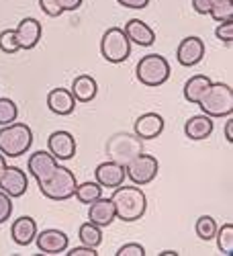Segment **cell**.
Wrapping results in <instances>:
<instances>
[{
  "mask_svg": "<svg viewBox=\"0 0 233 256\" xmlns=\"http://www.w3.org/2000/svg\"><path fill=\"white\" fill-rule=\"evenodd\" d=\"M111 201L115 205V216L121 222L131 224L145 216L147 197L137 184L135 186H123V184L117 186Z\"/></svg>",
  "mask_w": 233,
  "mask_h": 256,
  "instance_id": "1",
  "label": "cell"
},
{
  "mask_svg": "<svg viewBox=\"0 0 233 256\" xmlns=\"http://www.w3.org/2000/svg\"><path fill=\"white\" fill-rule=\"evenodd\" d=\"M197 104L211 119L229 117L233 113V88L223 82H211V86Z\"/></svg>",
  "mask_w": 233,
  "mask_h": 256,
  "instance_id": "2",
  "label": "cell"
},
{
  "mask_svg": "<svg viewBox=\"0 0 233 256\" xmlns=\"http://www.w3.org/2000/svg\"><path fill=\"white\" fill-rule=\"evenodd\" d=\"M33 132L27 123H10L0 130V154L6 158H18L31 150Z\"/></svg>",
  "mask_w": 233,
  "mask_h": 256,
  "instance_id": "3",
  "label": "cell"
},
{
  "mask_svg": "<svg viewBox=\"0 0 233 256\" xmlns=\"http://www.w3.org/2000/svg\"><path fill=\"white\" fill-rule=\"evenodd\" d=\"M76 184L78 182H76V176L72 170L57 164L55 172L45 182H39V190H41V195L49 201H68L76 193Z\"/></svg>",
  "mask_w": 233,
  "mask_h": 256,
  "instance_id": "4",
  "label": "cell"
},
{
  "mask_svg": "<svg viewBox=\"0 0 233 256\" xmlns=\"http://www.w3.org/2000/svg\"><path fill=\"white\" fill-rule=\"evenodd\" d=\"M135 74L143 86L156 88V86L166 84L168 78H170V64H168V60L160 54H147L139 60Z\"/></svg>",
  "mask_w": 233,
  "mask_h": 256,
  "instance_id": "5",
  "label": "cell"
},
{
  "mask_svg": "<svg viewBox=\"0 0 233 256\" xmlns=\"http://www.w3.org/2000/svg\"><path fill=\"white\" fill-rule=\"evenodd\" d=\"M100 54L109 64H121L131 56V41L121 27H111L100 39Z\"/></svg>",
  "mask_w": 233,
  "mask_h": 256,
  "instance_id": "6",
  "label": "cell"
},
{
  "mask_svg": "<svg viewBox=\"0 0 233 256\" xmlns=\"http://www.w3.org/2000/svg\"><path fill=\"white\" fill-rule=\"evenodd\" d=\"M141 152H143V140H139L135 134H117L107 144L109 160L119 162L123 166H127Z\"/></svg>",
  "mask_w": 233,
  "mask_h": 256,
  "instance_id": "7",
  "label": "cell"
},
{
  "mask_svg": "<svg viewBox=\"0 0 233 256\" xmlns=\"http://www.w3.org/2000/svg\"><path fill=\"white\" fill-rule=\"evenodd\" d=\"M127 170V176H129V180L137 186H145V184H150L156 176H158V170H160V162L156 156L152 154H139L135 156L129 164L125 166Z\"/></svg>",
  "mask_w": 233,
  "mask_h": 256,
  "instance_id": "8",
  "label": "cell"
},
{
  "mask_svg": "<svg viewBox=\"0 0 233 256\" xmlns=\"http://www.w3.org/2000/svg\"><path fill=\"white\" fill-rule=\"evenodd\" d=\"M27 188H29V178L25 170H20L18 166H6L2 176H0V190H4L10 199H18L27 193Z\"/></svg>",
  "mask_w": 233,
  "mask_h": 256,
  "instance_id": "9",
  "label": "cell"
},
{
  "mask_svg": "<svg viewBox=\"0 0 233 256\" xmlns=\"http://www.w3.org/2000/svg\"><path fill=\"white\" fill-rule=\"evenodd\" d=\"M205 58V41L201 37H184L180 41V46L176 50V60L180 66L190 68V66H197L201 64Z\"/></svg>",
  "mask_w": 233,
  "mask_h": 256,
  "instance_id": "10",
  "label": "cell"
},
{
  "mask_svg": "<svg viewBox=\"0 0 233 256\" xmlns=\"http://www.w3.org/2000/svg\"><path fill=\"white\" fill-rule=\"evenodd\" d=\"M125 176H127L125 166L119 164V162H113V160L98 164L96 170H94V178H96V182L102 188H117V186H121L125 182Z\"/></svg>",
  "mask_w": 233,
  "mask_h": 256,
  "instance_id": "11",
  "label": "cell"
},
{
  "mask_svg": "<svg viewBox=\"0 0 233 256\" xmlns=\"http://www.w3.org/2000/svg\"><path fill=\"white\" fill-rule=\"evenodd\" d=\"M47 152L55 160H72L76 154V138L70 132H53L47 138Z\"/></svg>",
  "mask_w": 233,
  "mask_h": 256,
  "instance_id": "12",
  "label": "cell"
},
{
  "mask_svg": "<svg viewBox=\"0 0 233 256\" xmlns=\"http://www.w3.org/2000/svg\"><path fill=\"white\" fill-rule=\"evenodd\" d=\"M57 168V160L49 152H33L27 160V170L37 182H45Z\"/></svg>",
  "mask_w": 233,
  "mask_h": 256,
  "instance_id": "13",
  "label": "cell"
},
{
  "mask_svg": "<svg viewBox=\"0 0 233 256\" xmlns=\"http://www.w3.org/2000/svg\"><path fill=\"white\" fill-rule=\"evenodd\" d=\"M35 242H37L39 252H43V254H63L70 244L68 236L59 230H43L35 236Z\"/></svg>",
  "mask_w": 233,
  "mask_h": 256,
  "instance_id": "14",
  "label": "cell"
},
{
  "mask_svg": "<svg viewBox=\"0 0 233 256\" xmlns=\"http://www.w3.org/2000/svg\"><path fill=\"white\" fill-rule=\"evenodd\" d=\"M14 33H16L20 50H33L39 44L41 33H43V27H41V23H39L37 18L27 16V18H23L18 23V27L14 29Z\"/></svg>",
  "mask_w": 233,
  "mask_h": 256,
  "instance_id": "15",
  "label": "cell"
},
{
  "mask_svg": "<svg viewBox=\"0 0 233 256\" xmlns=\"http://www.w3.org/2000/svg\"><path fill=\"white\" fill-rule=\"evenodd\" d=\"M123 31H125L127 39H129L131 44H137L141 48H150V46H154V41H156V31L147 23H143L141 18L127 20Z\"/></svg>",
  "mask_w": 233,
  "mask_h": 256,
  "instance_id": "16",
  "label": "cell"
},
{
  "mask_svg": "<svg viewBox=\"0 0 233 256\" xmlns=\"http://www.w3.org/2000/svg\"><path fill=\"white\" fill-rule=\"evenodd\" d=\"M88 220H90V224H94L98 228H109L117 220L113 201L104 199V197H98L96 201H92L88 205Z\"/></svg>",
  "mask_w": 233,
  "mask_h": 256,
  "instance_id": "17",
  "label": "cell"
},
{
  "mask_svg": "<svg viewBox=\"0 0 233 256\" xmlns=\"http://www.w3.org/2000/svg\"><path fill=\"white\" fill-rule=\"evenodd\" d=\"M133 132L139 140H156L164 132V117L158 113H145L135 121Z\"/></svg>",
  "mask_w": 233,
  "mask_h": 256,
  "instance_id": "18",
  "label": "cell"
},
{
  "mask_svg": "<svg viewBox=\"0 0 233 256\" xmlns=\"http://www.w3.org/2000/svg\"><path fill=\"white\" fill-rule=\"evenodd\" d=\"M47 106L51 113H55L59 117H68L76 109V98L72 96V92L68 88H53L47 94Z\"/></svg>",
  "mask_w": 233,
  "mask_h": 256,
  "instance_id": "19",
  "label": "cell"
},
{
  "mask_svg": "<svg viewBox=\"0 0 233 256\" xmlns=\"http://www.w3.org/2000/svg\"><path fill=\"white\" fill-rule=\"evenodd\" d=\"M10 236H12V242L18 244V246H29L35 236H37V222L29 216H23L12 222L10 226Z\"/></svg>",
  "mask_w": 233,
  "mask_h": 256,
  "instance_id": "20",
  "label": "cell"
},
{
  "mask_svg": "<svg viewBox=\"0 0 233 256\" xmlns=\"http://www.w3.org/2000/svg\"><path fill=\"white\" fill-rule=\"evenodd\" d=\"M184 134L188 140H195V142H201V140H207L211 134H213V119L209 115H195L190 117L186 123H184Z\"/></svg>",
  "mask_w": 233,
  "mask_h": 256,
  "instance_id": "21",
  "label": "cell"
},
{
  "mask_svg": "<svg viewBox=\"0 0 233 256\" xmlns=\"http://www.w3.org/2000/svg\"><path fill=\"white\" fill-rule=\"evenodd\" d=\"M70 92L76 98V102H90L96 96V92H98V84H96V80L92 76L80 74V76L74 78Z\"/></svg>",
  "mask_w": 233,
  "mask_h": 256,
  "instance_id": "22",
  "label": "cell"
},
{
  "mask_svg": "<svg viewBox=\"0 0 233 256\" xmlns=\"http://www.w3.org/2000/svg\"><path fill=\"white\" fill-rule=\"evenodd\" d=\"M209 86H211V78L205 76V74H197L190 80H186V84H184V98L188 102L197 104L201 100V96L207 92Z\"/></svg>",
  "mask_w": 233,
  "mask_h": 256,
  "instance_id": "23",
  "label": "cell"
},
{
  "mask_svg": "<svg viewBox=\"0 0 233 256\" xmlns=\"http://www.w3.org/2000/svg\"><path fill=\"white\" fill-rule=\"evenodd\" d=\"M74 197L80 201V203H84V205H90L92 201H96L98 197H102V186L94 180V182H82V184H76V193H74Z\"/></svg>",
  "mask_w": 233,
  "mask_h": 256,
  "instance_id": "24",
  "label": "cell"
},
{
  "mask_svg": "<svg viewBox=\"0 0 233 256\" xmlns=\"http://www.w3.org/2000/svg\"><path fill=\"white\" fill-rule=\"evenodd\" d=\"M78 238L84 246H90V248H98L102 244V232L98 226L86 222V224H82L80 230H78Z\"/></svg>",
  "mask_w": 233,
  "mask_h": 256,
  "instance_id": "25",
  "label": "cell"
},
{
  "mask_svg": "<svg viewBox=\"0 0 233 256\" xmlns=\"http://www.w3.org/2000/svg\"><path fill=\"white\" fill-rule=\"evenodd\" d=\"M209 14L213 16V20H217V23L231 20L233 18V2L231 0H211Z\"/></svg>",
  "mask_w": 233,
  "mask_h": 256,
  "instance_id": "26",
  "label": "cell"
},
{
  "mask_svg": "<svg viewBox=\"0 0 233 256\" xmlns=\"http://www.w3.org/2000/svg\"><path fill=\"white\" fill-rule=\"evenodd\" d=\"M215 240H217V248L223 254H233V224H223L221 228H217L215 234Z\"/></svg>",
  "mask_w": 233,
  "mask_h": 256,
  "instance_id": "27",
  "label": "cell"
},
{
  "mask_svg": "<svg viewBox=\"0 0 233 256\" xmlns=\"http://www.w3.org/2000/svg\"><path fill=\"white\" fill-rule=\"evenodd\" d=\"M195 230H197V236H199L201 240L209 242V240H215V234H217V224H215V220L211 218V216H201V218L197 220Z\"/></svg>",
  "mask_w": 233,
  "mask_h": 256,
  "instance_id": "28",
  "label": "cell"
},
{
  "mask_svg": "<svg viewBox=\"0 0 233 256\" xmlns=\"http://www.w3.org/2000/svg\"><path fill=\"white\" fill-rule=\"evenodd\" d=\"M18 117V106L10 98H0V127L14 123Z\"/></svg>",
  "mask_w": 233,
  "mask_h": 256,
  "instance_id": "29",
  "label": "cell"
},
{
  "mask_svg": "<svg viewBox=\"0 0 233 256\" xmlns=\"http://www.w3.org/2000/svg\"><path fill=\"white\" fill-rule=\"evenodd\" d=\"M0 50H2L4 54H16L20 50L14 29H6V31L0 33Z\"/></svg>",
  "mask_w": 233,
  "mask_h": 256,
  "instance_id": "30",
  "label": "cell"
},
{
  "mask_svg": "<svg viewBox=\"0 0 233 256\" xmlns=\"http://www.w3.org/2000/svg\"><path fill=\"white\" fill-rule=\"evenodd\" d=\"M215 35H217V39L223 41V44L231 46V41H233V18L219 23V27L215 29Z\"/></svg>",
  "mask_w": 233,
  "mask_h": 256,
  "instance_id": "31",
  "label": "cell"
},
{
  "mask_svg": "<svg viewBox=\"0 0 233 256\" xmlns=\"http://www.w3.org/2000/svg\"><path fill=\"white\" fill-rule=\"evenodd\" d=\"M12 216V199L4 193V190H0V224L8 222Z\"/></svg>",
  "mask_w": 233,
  "mask_h": 256,
  "instance_id": "32",
  "label": "cell"
},
{
  "mask_svg": "<svg viewBox=\"0 0 233 256\" xmlns=\"http://www.w3.org/2000/svg\"><path fill=\"white\" fill-rule=\"evenodd\" d=\"M117 256H145V248L137 242H131V244H125L117 250Z\"/></svg>",
  "mask_w": 233,
  "mask_h": 256,
  "instance_id": "33",
  "label": "cell"
},
{
  "mask_svg": "<svg viewBox=\"0 0 233 256\" xmlns=\"http://www.w3.org/2000/svg\"><path fill=\"white\" fill-rule=\"evenodd\" d=\"M39 6H41V10H43L47 16H51V18L61 14V8H59L57 0H39Z\"/></svg>",
  "mask_w": 233,
  "mask_h": 256,
  "instance_id": "34",
  "label": "cell"
},
{
  "mask_svg": "<svg viewBox=\"0 0 233 256\" xmlns=\"http://www.w3.org/2000/svg\"><path fill=\"white\" fill-rule=\"evenodd\" d=\"M68 256H96V248H90V246H78V248H72L70 252H66Z\"/></svg>",
  "mask_w": 233,
  "mask_h": 256,
  "instance_id": "35",
  "label": "cell"
},
{
  "mask_svg": "<svg viewBox=\"0 0 233 256\" xmlns=\"http://www.w3.org/2000/svg\"><path fill=\"white\" fill-rule=\"evenodd\" d=\"M57 2H59L61 12H72V10H78L82 6L84 0H57Z\"/></svg>",
  "mask_w": 233,
  "mask_h": 256,
  "instance_id": "36",
  "label": "cell"
},
{
  "mask_svg": "<svg viewBox=\"0 0 233 256\" xmlns=\"http://www.w3.org/2000/svg\"><path fill=\"white\" fill-rule=\"evenodd\" d=\"M117 2H119L121 6H125V8H135V10H139V8H145L147 4H150V0H117Z\"/></svg>",
  "mask_w": 233,
  "mask_h": 256,
  "instance_id": "37",
  "label": "cell"
},
{
  "mask_svg": "<svg viewBox=\"0 0 233 256\" xmlns=\"http://www.w3.org/2000/svg\"><path fill=\"white\" fill-rule=\"evenodd\" d=\"M193 8L199 14H209L211 10V0H193Z\"/></svg>",
  "mask_w": 233,
  "mask_h": 256,
  "instance_id": "38",
  "label": "cell"
},
{
  "mask_svg": "<svg viewBox=\"0 0 233 256\" xmlns=\"http://www.w3.org/2000/svg\"><path fill=\"white\" fill-rule=\"evenodd\" d=\"M225 140L231 144L233 142V119H229L227 123H225Z\"/></svg>",
  "mask_w": 233,
  "mask_h": 256,
  "instance_id": "39",
  "label": "cell"
},
{
  "mask_svg": "<svg viewBox=\"0 0 233 256\" xmlns=\"http://www.w3.org/2000/svg\"><path fill=\"white\" fill-rule=\"evenodd\" d=\"M8 164H6V156H2L0 154V176H2V172H4V168H6Z\"/></svg>",
  "mask_w": 233,
  "mask_h": 256,
  "instance_id": "40",
  "label": "cell"
},
{
  "mask_svg": "<svg viewBox=\"0 0 233 256\" xmlns=\"http://www.w3.org/2000/svg\"><path fill=\"white\" fill-rule=\"evenodd\" d=\"M162 256H178V252H172V250H166V252H162Z\"/></svg>",
  "mask_w": 233,
  "mask_h": 256,
  "instance_id": "41",
  "label": "cell"
}]
</instances>
